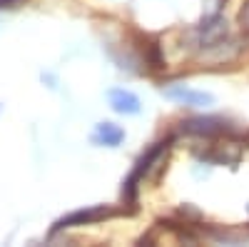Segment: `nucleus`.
<instances>
[{"instance_id": "obj_1", "label": "nucleus", "mask_w": 249, "mask_h": 247, "mask_svg": "<svg viewBox=\"0 0 249 247\" xmlns=\"http://www.w3.org/2000/svg\"><path fill=\"white\" fill-rule=\"evenodd\" d=\"M164 148H167V142H157L155 148H150V150H147V155H142V157H140L137 168L130 172V177L124 180V188H122V195L127 197V200H135V195H137V182L144 177V172H147V170L152 168V162L164 152Z\"/></svg>"}, {"instance_id": "obj_2", "label": "nucleus", "mask_w": 249, "mask_h": 247, "mask_svg": "<svg viewBox=\"0 0 249 247\" xmlns=\"http://www.w3.org/2000/svg\"><path fill=\"white\" fill-rule=\"evenodd\" d=\"M164 97H170L177 105H187V108H210L214 105V97L204 90H192V88H184V85H170L162 90Z\"/></svg>"}, {"instance_id": "obj_3", "label": "nucleus", "mask_w": 249, "mask_h": 247, "mask_svg": "<svg viewBox=\"0 0 249 247\" xmlns=\"http://www.w3.org/2000/svg\"><path fill=\"white\" fill-rule=\"evenodd\" d=\"M197 40H199V45L202 48H210L214 43H219V40L227 35V20L222 15H210V18H204L202 23L197 25Z\"/></svg>"}, {"instance_id": "obj_4", "label": "nucleus", "mask_w": 249, "mask_h": 247, "mask_svg": "<svg viewBox=\"0 0 249 247\" xmlns=\"http://www.w3.org/2000/svg\"><path fill=\"white\" fill-rule=\"evenodd\" d=\"M107 100H110L112 110L120 115H137L140 113V97L132 90L112 88V90H107Z\"/></svg>"}, {"instance_id": "obj_5", "label": "nucleus", "mask_w": 249, "mask_h": 247, "mask_svg": "<svg viewBox=\"0 0 249 247\" xmlns=\"http://www.w3.org/2000/svg\"><path fill=\"white\" fill-rule=\"evenodd\" d=\"M112 210L110 208H90V210H77V212H70L68 217H62V220H57V225L53 228V232H57V230H62V228H75V225H85V222H95V220H100V217H107Z\"/></svg>"}, {"instance_id": "obj_6", "label": "nucleus", "mask_w": 249, "mask_h": 247, "mask_svg": "<svg viewBox=\"0 0 249 247\" xmlns=\"http://www.w3.org/2000/svg\"><path fill=\"white\" fill-rule=\"evenodd\" d=\"M224 125L227 122L222 117H195V120L182 122V130L192 135H217L224 130Z\"/></svg>"}, {"instance_id": "obj_7", "label": "nucleus", "mask_w": 249, "mask_h": 247, "mask_svg": "<svg viewBox=\"0 0 249 247\" xmlns=\"http://www.w3.org/2000/svg\"><path fill=\"white\" fill-rule=\"evenodd\" d=\"M92 140L97 142V145L117 148L124 140V130L120 125H115V122H100V125L95 128V133H92Z\"/></svg>"}, {"instance_id": "obj_8", "label": "nucleus", "mask_w": 249, "mask_h": 247, "mask_svg": "<svg viewBox=\"0 0 249 247\" xmlns=\"http://www.w3.org/2000/svg\"><path fill=\"white\" fill-rule=\"evenodd\" d=\"M239 20H242L244 28H249V0L244 3V8H242V13H239Z\"/></svg>"}, {"instance_id": "obj_9", "label": "nucleus", "mask_w": 249, "mask_h": 247, "mask_svg": "<svg viewBox=\"0 0 249 247\" xmlns=\"http://www.w3.org/2000/svg\"><path fill=\"white\" fill-rule=\"evenodd\" d=\"M8 3H13V0H0V8H3V5H8Z\"/></svg>"}]
</instances>
